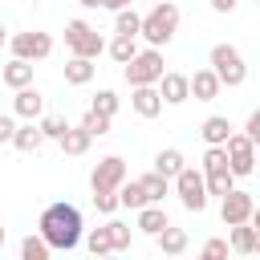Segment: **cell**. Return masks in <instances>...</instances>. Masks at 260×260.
Instances as JSON below:
<instances>
[{"instance_id":"cell-1","label":"cell","mask_w":260,"mask_h":260,"mask_svg":"<svg viewBox=\"0 0 260 260\" xmlns=\"http://www.w3.org/2000/svg\"><path fill=\"white\" fill-rule=\"evenodd\" d=\"M37 232L49 240L53 252H73V248L81 244V211H77L73 203L57 199V203H49V207L41 211Z\"/></svg>"},{"instance_id":"cell-2","label":"cell","mask_w":260,"mask_h":260,"mask_svg":"<svg viewBox=\"0 0 260 260\" xmlns=\"http://www.w3.org/2000/svg\"><path fill=\"white\" fill-rule=\"evenodd\" d=\"M175 32H179V4L175 0H154L150 12L142 16V32L138 37H146V45L162 49V45L175 41Z\"/></svg>"},{"instance_id":"cell-3","label":"cell","mask_w":260,"mask_h":260,"mask_svg":"<svg viewBox=\"0 0 260 260\" xmlns=\"http://www.w3.org/2000/svg\"><path fill=\"white\" fill-rule=\"evenodd\" d=\"M207 65L219 73V81H223L228 89H236V85H244V81H248V65H244V53H240L236 45H228V41L211 45V53H207Z\"/></svg>"},{"instance_id":"cell-4","label":"cell","mask_w":260,"mask_h":260,"mask_svg":"<svg viewBox=\"0 0 260 260\" xmlns=\"http://www.w3.org/2000/svg\"><path fill=\"white\" fill-rule=\"evenodd\" d=\"M175 195H179V203L187 207V211H203L207 207V179H203V167H183L179 175H175Z\"/></svg>"},{"instance_id":"cell-5","label":"cell","mask_w":260,"mask_h":260,"mask_svg":"<svg viewBox=\"0 0 260 260\" xmlns=\"http://www.w3.org/2000/svg\"><path fill=\"white\" fill-rule=\"evenodd\" d=\"M162 53L150 45V49H138L130 61H126V81L130 85H158L162 81Z\"/></svg>"},{"instance_id":"cell-6","label":"cell","mask_w":260,"mask_h":260,"mask_svg":"<svg viewBox=\"0 0 260 260\" xmlns=\"http://www.w3.org/2000/svg\"><path fill=\"white\" fill-rule=\"evenodd\" d=\"M65 49H69L73 57H102V53H106V41H102V32H98L93 24L69 20V24H65Z\"/></svg>"},{"instance_id":"cell-7","label":"cell","mask_w":260,"mask_h":260,"mask_svg":"<svg viewBox=\"0 0 260 260\" xmlns=\"http://www.w3.org/2000/svg\"><path fill=\"white\" fill-rule=\"evenodd\" d=\"M223 146H228V162H232V171H236V179H244V175H252V171H256V162H260V154H256V142H252V138H248L244 130H240V134L232 130V138H228Z\"/></svg>"},{"instance_id":"cell-8","label":"cell","mask_w":260,"mask_h":260,"mask_svg":"<svg viewBox=\"0 0 260 260\" xmlns=\"http://www.w3.org/2000/svg\"><path fill=\"white\" fill-rule=\"evenodd\" d=\"M122 183H126V158L122 154H106L89 171V191H118Z\"/></svg>"},{"instance_id":"cell-9","label":"cell","mask_w":260,"mask_h":260,"mask_svg":"<svg viewBox=\"0 0 260 260\" xmlns=\"http://www.w3.org/2000/svg\"><path fill=\"white\" fill-rule=\"evenodd\" d=\"M8 45H12V57H28V61H45V57L53 53V37H49V32H37V28L16 32Z\"/></svg>"},{"instance_id":"cell-10","label":"cell","mask_w":260,"mask_h":260,"mask_svg":"<svg viewBox=\"0 0 260 260\" xmlns=\"http://www.w3.org/2000/svg\"><path fill=\"white\" fill-rule=\"evenodd\" d=\"M252 207H256V199L248 195V191H240V187H232L223 199H219V219L232 228V223H248L252 219Z\"/></svg>"},{"instance_id":"cell-11","label":"cell","mask_w":260,"mask_h":260,"mask_svg":"<svg viewBox=\"0 0 260 260\" xmlns=\"http://www.w3.org/2000/svg\"><path fill=\"white\" fill-rule=\"evenodd\" d=\"M162 89L158 85H130V110L138 118H158L162 114Z\"/></svg>"},{"instance_id":"cell-12","label":"cell","mask_w":260,"mask_h":260,"mask_svg":"<svg viewBox=\"0 0 260 260\" xmlns=\"http://www.w3.org/2000/svg\"><path fill=\"white\" fill-rule=\"evenodd\" d=\"M158 89H162V102H167V106H183V102L191 98V77H187V73L167 69V73H162V81H158Z\"/></svg>"},{"instance_id":"cell-13","label":"cell","mask_w":260,"mask_h":260,"mask_svg":"<svg viewBox=\"0 0 260 260\" xmlns=\"http://www.w3.org/2000/svg\"><path fill=\"white\" fill-rule=\"evenodd\" d=\"M219 89H223V81H219V73H215L211 65L191 73V98H195V102H215Z\"/></svg>"},{"instance_id":"cell-14","label":"cell","mask_w":260,"mask_h":260,"mask_svg":"<svg viewBox=\"0 0 260 260\" xmlns=\"http://www.w3.org/2000/svg\"><path fill=\"white\" fill-rule=\"evenodd\" d=\"M167 223H171V219H167L162 203H146V207H138V211H134V228H138L142 236H158Z\"/></svg>"},{"instance_id":"cell-15","label":"cell","mask_w":260,"mask_h":260,"mask_svg":"<svg viewBox=\"0 0 260 260\" xmlns=\"http://www.w3.org/2000/svg\"><path fill=\"white\" fill-rule=\"evenodd\" d=\"M0 81H4L8 89H24V85H32V61H28V57H12V61L0 69Z\"/></svg>"},{"instance_id":"cell-16","label":"cell","mask_w":260,"mask_h":260,"mask_svg":"<svg viewBox=\"0 0 260 260\" xmlns=\"http://www.w3.org/2000/svg\"><path fill=\"white\" fill-rule=\"evenodd\" d=\"M12 110H16L20 118H41V114H45V98H41V89H37V85H24V89H16V98H12Z\"/></svg>"},{"instance_id":"cell-17","label":"cell","mask_w":260,"mask_h":260,"mask_svg":"<svg viewBox=\"0 0 260 260\" xmlns=\"http://www.w3.org/2000/svg\"><path fill=\"white\" fill-rule=\"evenodd\" d=\"M41 142H45V130H41V122H37V118H24V126H16V134H12V146H16V150H24V154L41 150Z\"/></svg>"},{"instance_id":"cell-18","label":"cell","mask_w":260,"mask_h":260,"mask_svg":"<svg viewBox=\"0 0 260 260\" xmlns=\"http://www.w3.org/2000/svg\"><path fill=\"white\" fill-rule=\"evenodd\" d=\"M199 134H203V142H207V146H223V142L232 138V122H228L223 114H211V118H203Z\"/></svg>"},{"instance_id":"cell-19","label":"cell","mask_w":260,"mask_h":260,"mask_svg":"<svg viewBox=\"0 0 260 260\" xmlns=\"http://www.w3.org/2000/svg\"><path fill=\"white\" fill-rule=\"evenodd\" d=\"M89 146H93V134H89L81 122H77V126H69V130L61 134V150H65V154H73V158H77V154H85Z\"/></svg>"},{"instance_id":"cell-20","label":"cell","mask_w":260,"mask_h":260,"mask_svg":"<svg viewBox=\"0 0 260 260\" xmlns=\"http://www.w3.org/2000/svg\"><path fill=\"white\" fill-rule=\"evenodd\" d=\"M93 69H98L93 57H69L65 61V81L69 85H89L93 81Z\"/></svg>"},{"instance_id":"cell-21","label":"cell","mask_w":260,"mask_h":260,"mask_svg":"<svg viewBox=\"0 0 260 260\" xmlns=\"http://www.w3.org/2000/svg\"><path fill=\"white\" fill-rule=\"evenodd\" d=\"M187 167V158H183V150H175V146H162L158 154H154V171L158 175H167L171 183H175V175Z\"/></svg>"},{"instance_id":"cell-22","label":"cell","mask_w":260,"mask_h":260,"mask_svg":"<svg viewBox=\"0 0 260 260\" xmlns=\"http://www.w3.org/2000/svg\"><path fill=\"white\" fill-rule=\"evenodd\" d=\"M232 252H240V256H252L256 252V228H252V219L248 223H232Z\"/></svg>"},{"instance_id":"cell-23","label":"cell","mask_w":260,"mask_h":260,"mask_svg":"<svg viewBox=\"0 0 260 260\" xmlns=\"http://www.w3.org/2000/svg\"><path fill=\"white\" fill-rule=\"evenodd\" d=\"M154 244H158V248H162L167 256H183V252H187V232H183V228H171V223H167V228H162V232L154 236Z\"/></svg>"},{"instance_id":"cell-24","label":"cell","mask_w":260,"mask_h":260,"mask_svg":"<svg viewBox=\"0 0 260 260\" xmlns=\"http://www.w3.org/2000/svg\"><path fill=\"white\" fill-rule=\"evenodd\" d=\"M118 203H122V207H130V211L146 207L150 199H146V187H142V179H134V183H122V187H118Z\"/></svg>"},{"instance_id":"cell-25","label":"cell","mask_w":260,"mask_h":260,"mask_svg":"<svg viewBox=\"0 0 260 260\" xmlns=\"http://www.w3.org/2000/svg\"><path fill=\"white\" fill-rule=\"evenodd\" d=\"M106 53H110V57H114L118 65H126V61H130V57L138 53V37H126V32H118V37H114V41L106 45Z\"/></svg>"},{"instance_id":"cell-26","label":"cell","mask_w":260,"mask_h":260,"mask_svg":"<svg viewBox=\"0 0 260 260\" xmlns=\"http://www.w3.org/2000/svg\"><path fill=\"white\" fill-rule=\"evenodd\" d=\"M49 240L41 236V232H32V236H24L20 240V260H49Z\"/></svg>"},{"instance_id":"cell-27","label":"cell","mask_w":260,"mask_h":260,"mask_svg":"<svg viewBox=\"0 0 260 260\" xmlns=\"http://www.w3.org/2000/svg\"><path fill=\"white\" fill-rule=\"evenodd\" d=\"M142 187H146V199H150V203H162L167 191H171V179L158 175V171H146V175H142Z\"/></svg>"},{"instance_id":"cell-28","label":"cell","mask_w":260,"mask_h":260,"mask_svg":"<svg viewBox=\"0 0 260 260\" xmlns=\"http://www.w3.org/2000/svg\"><path fill=\"white\" fill-rule=\"evenodd\" d=\"M114 32L138 37V32H142V16H138L134 8H118V12H114Z\"/></svg>"},{"instance_id":"cell-29","label":"cell","mask_w":260,"mask_h":260,"mask_svg":"<svg viewBox=\"0 0 260 260\" xmlns=\"http://www.w3.org/2000/svg\"><path fill=\"white\" fill-rule=\"evenodd\" d=\"M85 248L93 252V256H110L114 252V240H110V228L102 223V228H93L89 236H85Z\"/></svg>"},{"instance_id":"cell-30","label":"cell","mask_w":260,"mask_h":260,"mask_svg":"<svg viewBox=\"0 0 260 260\" xmlns=\"http://www.w3.org/2000/svg\"><path fill=\"white\" fill-rule=\"evenodd\" d=\"M118 106H122V98H118L114 89H98V93H93V102H89V110H98V114H106V118H114V114H118Z\"/></svg>"},{"instance_id":"cell-31","label":"cell","mask_w":260,"mask_h":260,"mask_svg":"<svg viewBox=\"0 0 260 260\" xmlns=\"http://www.w3.org/2000/svg\"><path fill=\"white\" fill-rule=\"evenodd\" d=\"M106 228H110V240H114V252H126V248H130V240H134V232H130V223H122V219H106Z\"/></svg>"},{"instance_id":"cell-32","label":"cell","mask_w":260,"mask_h":260,"mask_svg":"<svg viewBox=\"0 0 260 260\" xmlns=\"http://www.w3.org/2000/svg\"><path fill=\"white\" fill-rule=\"evenodd\" d=\"M110 122H114V118H106V114H98V110H85V118H81V126H85L93 138L110 134Z\"/></svg>"},{"instance_id":"cell-33","label":"cell","mask_w":260,"mask_h":260,"mask_svg":"<svg viewBox=\"0 0 260 260\" xmlns=\"http://www.w3.org/2000/svg\"><path fill=\"white\" fill-rule=\"evenodd\" d=\"M37 122H41L45 138H53V142H61V134L69 130V122H65V118H57V114H45V118H37Z\"/></svg>"},{"instance_id":"cell-34","label":"cell","mask_w":260,"mask_h":260,"mask_svg":"<svg viewBox=\"0 0 260 260\" xmlns=\"http://www.w3.org/2000/svg\"><path fill=\"white\" fill-rule=\"evenodd\" d=\"M93 207L102 211V215H114L122 203H118V191H93Z\"/></svg>"},{"instance_id":"cell-35","label":"cell","mask_w":260,"mask_h":260,"mask_svg":"<svg viewBox=\"0 0 260 260\" xmlns=\"http://www.w3.org/2000/svg\"><path fill=\"white\" fill-rule=\"evenodd\" d=\"M228 252H232L228 240H207V244H203V256H207V260H219V256H228Z\"/></svg>"},{"instance_id":"cell-36","label":"cell","mask_w":260,"mask_h":260,"mask_svg":"<svg viewBox=\"0 0 260 260\" xmlns=\"http://www.w3.org/2000/svg\"><path fill=\"white\" fill-rule=\"evenodd\" d=\"M244 134H248V138L260 146V110H252V114H248V122H244Z\"/></svg>"},{"instance_id":"cell-37","label":"cell","mask_w":260,"mask_h":260,"mask_svg":"<svg viewBox=\"0 0 260 260\" xmlns=\"http://www.w3.org/2000/svg\"><path fill=\"white\" fill-rule=\"evenodd\" d=\"M12 134H16V122L8 114H0V142H12Z\"/></svg>"},{"instance_id":"cell-38","label":"cell","mask_w":260,"mask_h":260,"mask_svg":"<svg viewBox=\"0 0 260 260\" xmlns=\"http://www.w3.org/2000/svg\"><path fill=\"white\" fill-rule=\"evenodd\" d=\"M207 4H211V8H215V12H232V8H236V4H240V0H207Z\"/></svg>"},{"instance_id":"cell-39","label":"cell","mask_w":260,"mask_h":260,"mask_svg":"<svg viewBox=\"0 0 260 260\" xmlns=\"http://www.w3.org/2000/svg\"><path fill=\"white\" fill-rule=\"evenodd\" d=\"M130 4H134V0H106V8H110V12H118V8H130Z\"/></svg>"},{"instance_id":"cell-40","label":"cell","mask_w":260,"mask_h":260,"mask_svg":"<svg viewBox=\"0 0 260 260\" xmlns=\"http://www.w3.org/2000/svg\"><path fill=\"white\" fill-rule=\"evenodd\" d=\"M252 228H260V203L252 207Z\"/></svg>"},{"instance_id":"cell-41","label":"cell","mask_w":260,"mask_h":260,"mask_svg":"<svg viewBox=\"0 0 260 260\" xmlns=\"http://www.w3.org/2000/svg\"><path fill=\"white\" fill-rule=\"evenodd\" d=\"M85 8H106V0H81Z\"/></svg>"},{"instance_id":"cell-42","label":"cell","mask_w":260,"mask_h":260,"mask_svg":"<svg viewBox=\"0 0 260 260\" xmlns=\"http://www.w3.org/2000/svg\"><path fill=\"white\" fill-rule=\"evenodd\" d=\"M8 41H12V37H8V28H4V24H0V49H4V45H8Z\"/></svg>"},{"instance_id":"cell-43","label":"cell","mask_w":260,"mask_h":260,"mask_svg":"<svg viewBox=\"0 0 260 260\" xmlns=\"http://www.w3.org/2000/svg\"><path fill=\"white\" fill-rule=\"evenodd\" d=\"M256 256H260V228H256Z\"/></svg>"},{"instance_id":"cell-44","label":"cell","mask_w":260,"mask_h":260,"mask_svg":"<svg viewBox=\"0 0 260 260\" xmlns=\"http://www.w3.org/2000/svg\"><path fill=\"white\" fill-rule=\"evenodd\" d=\"M4 240H8V232H4V228H0V248H4Z\"/></svg>"},{"instance_id":"cell-45","label":"cell","mask_w":260,"mask_h":260,"mask_svg":"<svg viewBox=\"0 0 260 260\" xmlns=\"http://www.w3.org/2000/svg\"><path fill=\"white\" fill-rule=\"evenodd\" d=\"M150 4H154V0H150Z\"/></svg>"},{"instance_id":"cell-46","label":"cell","mask_w":260,"mask_h":260,"mask_svg":"<svg viewBox=\"0 0 260 260\" xmlns=\"http://www.w3.org/2000/svg\"><path fill=\"white\" fill-rule=\"evenodd\" d=\"M256 4H260V0H256Z\"/></svg>"}]
</instances>
